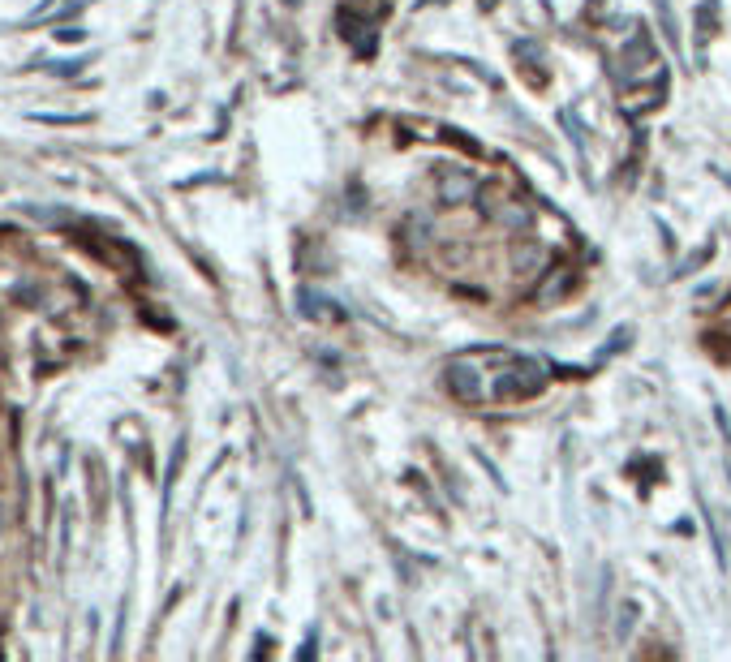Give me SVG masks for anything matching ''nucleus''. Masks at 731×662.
Here are the masks:
<instances>
[{"label": "nucleus", "instance_id": "1", "mask_svg": "<svg viewBox=\"0 0 731 662\" xmlns=\"http://www.w3.org/2000/svg\"><path fill=\"white\" fill-rule=\"evenodd\" d=\"M448 383H452V392L461 400H482L486 396V379L469 362H452L448 366Z\"/></svg>", "mask_w": 731, "mask_h": 662}, {"label": "nucleus", "instance_id": "2", "mask_svg": "<svg viewBox=\"0 0 731 662\" xmlns=\"http://www.w3.org/2000/svg\"><path fill=\"white\" fill-rule=\"evenodd\" d=\"M0 529H5V508H0Z\"/></svg>", "mask_w": 731, "mask_h": 662}, {"label": "nucleus", "instance_id": "3", "mask_svg": "<svg viewBox=\"0 0 731 662\" xmlns=\"http://www.w3.org/2000/svg\"><path fill=\"white\" fill-rule=\"evenodd\" d=\"M284 5H293V9H297V5H301V0H284Z\"/></svg>", "mask_w": 731, "mask_h": 662}]
</instances>
